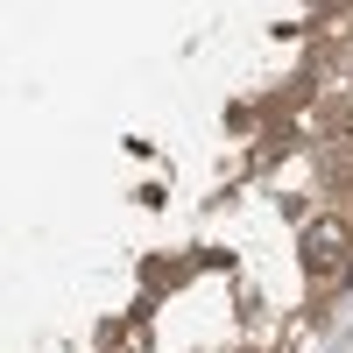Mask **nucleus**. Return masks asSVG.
Returning a JSON list of instances; mask_svg holds the SVG:
<instances>
[{"label": "nucleus", "instance_id": "obj_1", "mask_svg": "<svg viewBox=\"0 0 353 353\" xmlns=\"http://www.w3.org/2000/svg\"><path fill=\"white\" fill-rule=\"evenodd\" d=\"M297 261H304L311 283H339V276H353V226H346V219H311L304 241H297Z\"/></svg>", "mask_w": 353, "mask_h": 353}]
</instances>
